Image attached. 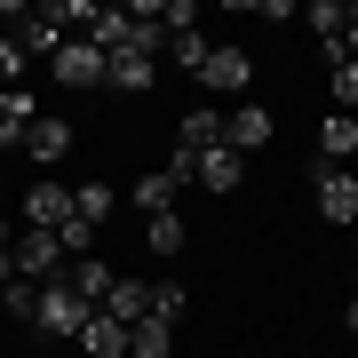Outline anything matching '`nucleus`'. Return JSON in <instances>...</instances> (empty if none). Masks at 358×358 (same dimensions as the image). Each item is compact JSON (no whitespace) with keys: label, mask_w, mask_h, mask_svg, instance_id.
I'll use <instances>...</instances> for the list:
<instances>
[{"label":"nucleus","mask_w":358,"mask_h":358,"mask_svg":"<svg viewBox=\"0 0 358 358\" xmlns=\"http://www.w3.org/2000/svg\"><path fill=\"white\" fill-rule=\"evenodd\" d=\"M176 152H223V112L215 103H192V112H183V136H176Z\"/></svg>","instance_id":"12"},{"label":"nucleus","mask_w":358,"mask_h":358,"mask_svg":"<svg viewBox=\"0 0 358 358\" xmlns=\"http://www.w3.org/2000/svg\"><path fill=\"white\" fill-rule=\"evenodd\" d=\"M350 176H358V159H350Z\"/></svg>","instance_id":"31"},{"label":"nucleus","mask_w":358,"mask_h":358,"mask_svg":"<svg viewBox=\"0 0 358 358\" xmlns=\"http://www.w3.org/2000/svg\"><path fill=\"white\" fill-rule=\"evenodd\" d=\"M271 128H279V120H271L263 112V103H239V112H223V143H231V152H263V143H271Z\"/></svg>","instance_id":"5"},{"label":"nucleus","mask_w":358,"mask_h":358,"mask_svg":"<svg viewBox=\"0 0 358 358\" xmlns=\"http://www.w3.org/2000/svg\"><path fill=\"white\" fill-rule=\"evenodd\" d=\"M303 24H319V48H334V40H343V24H350V0H310Z\"/></svg>","instance_id":"21"},{"label":"nucleus","mask_w":358,"mask_h":358,"mask_svg":"<svg viewBox=\"0 0 358 358\" xmlns=\"http://www.w3.org/2000/svg\"><path fill=\"white\" fill-rule=\"evenodd\" d=\"M112 207H120L112 183H80V192H72V215H80V223H96V231H103V215H112Z\"/></svg>","instance_id":"22"},{"label":"nucleus","mask_w":358,"mask_h":358,"mask_svg":"<svg viewBox=\"0 0 358 358\" xmlns=\"http://www.w3.org/2000/svg\"><path fill=\"white\" fill-rule=\"evenodd\" d=\"M64 152H72V128H64V120H48V112H40V128H32V143H24V159H40V167H56Z\"/></svg>","instance_id":"17"},{"label":"nucleus","mask_w":358,"mask_h":358,"mask_svg":"<svg viewBox=\"0 0 358 358\" xmlns=\"http://www.w3.org/2000/svg\"><path fill=\"white\" fill-rule=\"evenodd\" d=\"M56 247H64V263H80V255H96V223H80V215H64V231H56Z\"/></svg>","instance_id":"25"},{"label":"nucleus","mask_w":358,"mask_h":358,"mask_svg":"<svg viewBox=\"0 0 358 358\" xmlns=\"http://www.w3.org/2000/svg\"><path fill=\"white\" fill-rule=\"evenodd\" d=\"M16 279H32V287L64 279V247H56V231H16Z\"/></svg>","instance_id":"1"},{"label":"nucleus","mask_w":358,"mask_h":358,"mask_svg":"<svg viewBox=\"0 0 358 358\" xmlns=\"http://www.w3.org/2000/svg\"><path fill=\"white\" fill-rule=\"evenodd\" d=\"M350 231H358V223H350Z\"/></svg>","instance_id":"33"},{"label":"nucleus","mask_w":358,"mask_h":358,"mask_svg":"<svg viewBox=\"0 0 358 358\" xmlns=\"http://www.w3.org/2000/svg\"><path fill=\"white\" fill-rule=\"evenodd\" d=\"M32 128H40L32 88H8V103H0V152H24V143H32Z\"/></svg>","instance_id":"8"},{"label":"nucleus","mask_w":358,"mask_h":358,"mask_svg":"<svg viewBox=\"0 0 358 358\" xmlns=\"http://www.w3.org/2000/svg\"><path fill=\"white\" fill-rule=\"evenodd\" d=\"M112 279H120V271L103 263V255H80V263H64V287H72V294H80L88 310H103V294H112Z\"/></svg>","instance_id":"9"},{"label":"nucleus","mask_w":358,"mask_h":358,"mask_svg":"<svg viewBox=\"0 0 358 358\" xmlns=\"http://www.w3.org/2000/svg\"><path fill=\"white\" fill-rule=\"evenodd\" d=\"M167 56H176V64L199 80V72H207V56H215V40H207L199 24H192V32H167Z\"/></svg>","instance_id":"19"},{"label":"nucleus","mask_w":358,"mask_h":358,"mask_svg":"<svg viewBox=\"0 0 358 358\" xmlns=\"http://www.w3.org/2000/svg\"><path fill=\"white\" fill-rule=\"evenodd\" d=\"M152 319H167V327L183 319V287H176V279H167V287H152Z\"/></svg>","instance_id":"26"},{"label":"nucleus","mask_w":358,"mask_h":358,"mask_svg":"<svg viewBox=\"0 0 358 358\" xmlns=\"http://www.w3.org/2000/svg\"><path fill=\"white\" fill-rule=\"evenodd\" d=\"M176 192H183V183L167 176V167H152V176H136V207H143V215H176Z\"/></svg>","instance_id":"16"},{"label":"nucleus","mask_w":358,"mask_h":358,"mask_svg":"<svg viewBox=\"0 0 358 358\" xmlns=\"http://www.w3.org/2000/svg\"><path fill=\"white\" fill-rule=\"evenodd\" d=\"M64 215H72V192L56 176H40L32 192H24V231H64Z\"/></svg>","instance_id":"4"},{"label":"nucleus","mask_w":358,"mask_h":358,"mask_svg":"<svg viewBox=\"0 0 358 358\" xmlns=\"http://www.w3.org/2000/svg\"><path fill=\"white\" fill-rule=\"evenodd\" d=\"M192 183H199V192H215V199H231V192H239V183H247V159L231 152V143H223V152H199Z\"/></svg>","instance_id":"6"},{"label":"nucleus","mask_w":358,"mask_h":358,"mask_svg":"<svg viewBox=\"0 0 358 358\" xmlns=\"http://www.w3.org/2000/svg\"><path fill=\"white\" fill-rule=\"evenodd\" d=\"M319 215L327 223H358V176L350 167H319Z\"/></svg>","instance_id":"7"},{"label":"nucleus","mask_w":358,"mask_h":358,"mask_svg":"<svg viewBox=\"0 0 358 358\" xmlns=\"http://www.w3.org/2000/svg\"><path fill=\"white\" fill-rule=\"evenodd\" d=\"M0 303H8V319H24V327L40 319V287H32V279H8V287H0Z\"/></svg>","instance_id":"24"},{"label":"nucleus","mask_w":358,"mask_h":358,"mask_svg":"<svg viewBox=\"0 0 358 358\" xmlns=\"http://www.w3.org/2000/svg\"><path fill=\"white\" fill-rule=\"evenodd\" d=\"M327 56H350V64H358V0H350V24H343V40H334Z\"/></svg>","instance_id":"28"},{"label":"nucleus","mask_w":358,"mask_h":358,"mask_svg":"<svg viewBox=\"0 0 358 358\" xmlns=\"http://www.w3.org/2000/svg\"><path fill=\"white\" fill-rule=\"evenodd\" d=\"M72 343L88 350V358H128V327H120V319H103V310H88V327H80Z\"/></svg>","instance_id":"15"},{"label":"nucleus","mask_w":358,"mask_h":358,"mask_svg":"<svg viewBox=\"0 0 358 358\" xmlns=\"http://www.w3.org/2000/svg\"><path fill=\"white\" fill-rule=\"evenodd\" d=\"M143 247L152 255H183V215H152L143 223Z\"/></svg>","instance_id":"23"},{"label":"nucleus","mask_w":358,"mask_h":358,"mask_svg":"<svg viewBox=\"0 0 358 358\" xmlns=\"http://www.w3.org/2000/svg\"><path fill=\"white\" fill-rule=\"evenodd\" d=\"M343 327H350V334H358V294H350V310H343Z\"/></svg>","instance_id":"29"},{"label":"nucleus","mask_w":358,"mask_h":358,"mask_svg":"<svg viewBox=\"0 0 358 358\" xmlns=\"http://www.w3.org/2000/svg\"><path fill=\"white\" fill-rule=\"evenodd\" d=\"M358 159V120L350 112H327L319 120V167H350Z\"/></svg>","instance_id":"11"},{"label":"nucleus","mask_w":358,"mask_h":358,"mask_svg":"<svg viewBox=\"0 0 358 358\" xmlns=\"http://www.w3.org/2000/svg\"><path fill=\"white\" fill-rule=\"evenodd\" d=\"M0 103H8V88H0Z\"/></svg>","instance_id":"30"},{"label":"nucleus","mask_w":358,"mask_h":358,"mask_svg":"<svg viewBox=\"0 0 358 358\" xmlns=\"http://www.w3.org/2000/svg\"><path fill=\"white\" fill-rule=\"evenodd\" d=\"M167 350H176V327L167 319H136L128 327V358H167Z\"/></svg>","instance_id":"18"},{"label":"nucleus","mask_w":358,"mask_h":358,"mask_svg":"<svg viewBox=\"0 0 358 358\" xmlns=\"http://www.w3.org/2000/svg\"><path fill=\"white\" fill-rule=\"evenodd\" d=\"M103 319H120V327L152 319V279H128V271H120V279H112V294H103Z\"/></svg>","instance_id":"10"},{"label":"nucleus","mask_w":358,"mask_h":358,"mask_svg":"<svg viewBox=\"0 0 358 358\" xmlns=\"http://www.w3.org/2000/svg\"><path fill=\"white\" fill-rule=\"evenodd\" d=\"M327 96H334V112L358 120V64L350 56H327Z\"/></svg>","instance_id":"20"},{"label":"nucleus","mask_w":358,"mask_h":358,"mask_svg":"<svg viewBox=\"0 0 358 358\" xmlns=\"http://www.w3.org/2000/svg\"><path fill=\"white\" fill-rule=\"evenodd\" d=\"M48 72L64 80V88H103V48H88V40H64V48L48 56Z\"/></svg>","instance_id":"3"},{"label":"nucleus","mask_w":358,"mask_h":358,"mask_svg":"<svg viewBox=\"0 0 358 358\" xmlns=\"http://www.w3.org/2000/svg\"><path fill=\"white\" fill-rule=\"evenodd\" d=\"M32 327H40V334H64V343H72V334L88 327V303H80L64 279H48V287H40V319H32Z\"/></svg>","instance_id":"2"},{"label":"nucleus","mask_w":358,"mask_h":358,"mask_svg":"<svg viewBox=\"0 0 358 358\" xmlns=\"http://www.w3.org/2000/svg\"><path fill=\"white\" fill-rule=\"evenodd\" d=\"M24 64H32V56L16 48V40H0V88H16V72H24Z\"/></svg>","instance_id":"27"},{"label":"nucleus","mask_w":358,"mask_h":358,"mask_svg":"<svg viewBox=\"0 0 358 358\" xmlns=\"http://www.w3.org/2000/svg\"><path fill=\"white\" fill-rule=\"evenodd\" d=\"M247 80H255V56H247V48H215V56H207V72H199V88H247Z\"/></svg>","instance_id":"14"},{"label":"nucleus","mask_w":358,"mask_h":358,"mask_svg":"<svg viewBox=\"0 0 358 358\" xmlns=\"http://www.w3.org/2000/svg\"><path fill=\"white\" fill-rule=\"evenodd\" d=\"M152 56H136V48H112V56H103V88H128V96H143V88H152Z\"/></svg>","instance_id":"13"},{"label":"nucleus","mask_w":358,"mask_h":358,"mask_svg":"<svg viewBox=\"0 0 358 358\" xmlns=\"http://www.w3.org/2000/svg\"><path fill=\"white\" fill-rule=\"evenodd\" d=\"M0 287H8V279H0Z\"/></svg>","instance_id":"32"}]
</instances>
